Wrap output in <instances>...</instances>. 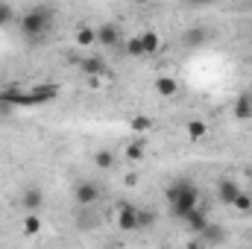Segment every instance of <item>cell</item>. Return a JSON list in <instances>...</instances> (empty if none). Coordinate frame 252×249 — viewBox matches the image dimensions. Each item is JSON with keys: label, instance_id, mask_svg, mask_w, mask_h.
<instances>
[{"label": "cell", "instance_id": "obj_7", "mask_svg": "<svg viewBox=\"0 0 252 249\" xmlns=\"http://www.w3.org/2000/svg\"><path fill=\"white\" fill-rule=\"evenodd\" d=\"M76 64H79V70H82L85 76H106V79H109V73H112V70H109V64L103 62V59H94V56L79 59Z\"/></svg>", "mask_w": 252, "mask_h": 249}, {"label": "cell", "instance_id": "obj_24", "mask_svg": "<svg viewBox=\"0 0 252 249\" xmlns=\"http://www.w3.org/2000/svg\"><path fill=\"white\" fill-rule=\"evenodd\" d=\"M103 79H106V76H88V88H91V91H100V88H103Z\"/></svg>", "mask_w": 252, "mask_h": 249}, {"label": "cell", "instance_id": "obj_18", "mask_svg": "<svg viewBox=\"0 0 252 249\" xmlns=\"http://www.w3.org/2000/svg\"><path fill=\"white\" fill-rule=\"evenodd\" d=\"M153 126H156V121L147 118V115H135V118L129 121V129H132V132H153Z\"/></svg>", "mask_w": 252, "mask_h": 249}, {"label": "cell", "instance_id": "obj_12", "mask_svg": "<svg viewBox=\"0 0 252 249\" xmlns=\"http://www.w3.org/2000/svg\"><path fill=\"white\" fill-rule=\"evenodd\" d=\"M141 47H144V56H156L158 50H161V35L156 32V30H144L141 35Z\"/></svg>", "mask_w": 252, "mask_h": 249}, {"label": "cell", "instance_id": "obj_15", "mask_svg": "<svg viewBox=\"0 0 252 249\" xmlns=\"http://www.w3.org/2000/svg\"><path fill=\"white\" fill-rule=\"evenodd\" d=\"M124 156H126V161H144V156H147V144L144 141H129L126 144V150H124Z\"/></svg>", "mask_w": 252, "mask_h": 249}, {"label": "cell", "instance_id": "obj_27", "mask_svg": "<svg viewBox=\"0 0 252 249\" xmlns=\"http://www.w3.org/2000/svg\"><path fill=\"white\" fill-rule=\"evenodd\" d=\"M124 185L135 187V185H138V173H126V176H124Z\"/></svg>", "mask_w": 252, "mask_h": 249}, {"label": "cell", "instance_id": "obj_17", "mask_svg": "<svg viewBox=\"0 0 252 249\" xmlns=\"http://www.w3.org/2000/svg\"><path fill=\"white\" fill-rule=\"evenodd\" d=\"M185 132H188V141H202L205 135H208V124L205 121H188V126H185Z\"/></svg>", "mask_w": 252, "mask_h": 249}, {"label": "cell", "instance_id": "obj_4", "mask_svg": "<svg viewBox=\"0 0 252 249\" xmlns=\"http://www.w3.org/2000/svg\"><path fill=\"white\" fill-rule=\"evenodd\" d=\"M214 190H217V202H220V205H229V208H232V202H235V196H238V193H241L244 187L238 185L235 179H229V176H223V179H217V187H214Z\"/></svg>", "mask_w": 252, "mask_h": 249}, {"label": "cell", "instance_id": "obj_3", "mask_svg": "<svg viewBox=\"0 0 252 249\" xmlns=\"http://www.w3.org/2000/svg\"><path fill=\"white\" fill-rule=\"evenodd\" d=\"M59 97V88L44 82V85H32V91H21L18 100H15V109H35V106H44V103H53Z\"/></svg>", "mask_w": 252, "mask_h": 249}, {"label": "cell", "instance_id": "obj_1", "mask_svg": "<svg viewBox=\"0 0 252 249\" xmlns=\"http://www.w3.org/2000/svg\"><path fill=\"white\" fill-rule=\"evenodd\" d=\"M164 196H167V205H170L173 217H179V220L188 214L190 208L199 205V187L193 185V182H188V179H179V182L167 185Z\"/></svg>", "mask_w": 252, "mask_h": 249}, {"label": "cell", "instance_id": "obj_11", "mask_svg": "<svg viewBox=\"0 0 252 249\" xmlns=\"http://www.w3.org/2000/svg\"><path fill=\"white\" fill-rule=\"evenodd\" d=\"M21 205L27 208V211H38L41 205H44V190L41 187H27L24 193H21Z\"/></svg>", "mask_w": 252, "mask_h": 249}, {"label": "cell", "instance_id": "obj_26", "mask_svg": "<svg viewBox=\"0 0 252 249\" xmlns=\"http://www.w3.org/2000/svg\"><path fill=\"white\" fill-rule=\"evenodd\" d=\"M188 6H193V9H202V6H211L214 0H185Z\"/></svg>", "mask_w": 252, "mask_h": 249}, {"label": "cell", "instance_id": "obj_23", "mask_svg": "<svg viewBox=\"0 0 252 249\" xmlns=\"http://www.w3.org/2000/svg\"><path fill=\"white\" fill-rule=\"evenodd\" d=\"M185 41H188L190 47H193V44H202V41H205V30H188Z\"/></svg>", "mask_w": 252, "mask_h": 249}, {"label": "cell", "instance_id": "obj_25", "mask_svg": "<svg viewBox=\"0 0 252 249\" xmlns=\"http://www.w3.org/2000/svg\"><path fill=\"white\" fill-rule=\"evenodd\" d=\"M147 223H153V214H147V211H138V226H147Z\"/></svg>", "mask_w": 252, "mask_h": 249}, {"label": "cell", "instance_id": "obj_22", "mask_svg": "<svg viewBox=\"0 0 252 249\" xmlns=\"http://www.w3.org/2000/svg\"><path fill=\"white\" fill-rule=\"evenodd\" d=\"M15 18V12H12V6L6 3V0H0V27H6L9 21Z\"/></svg>", "mask_w": 252, "mask_h": 249}, {"label": "cell", "instance_id": "obj_28", "mask_svg": "<svg viewBox=\"0 0 252 249\" xmlns=\"http://www.w3.org/2000/svg\"><path fill=\"white\" fill-rule=\"evenodd\" d=\"M135 3H138V6H147V3H150V0H135Z\"/></svg>", "mask_w": 252, "mask_h": 249}, {"label": "cell", "instance_id": "obj_13", "mask_svg": "<svg viewBox=\"0 0 252 249\" xmlns=\"http://www.w3.org/2000/svg\"><path fill=\"white\" fill-rule=\"evenodd\" d=\"M182 220L188 223L190 232H205V229H208V217H205V211H202L199 205H196V208H190V211L185 214V217H182Z\"/></svg>", "mask_w": 252, "mask_h": 249}, {"label": "cell", "instance_id": "obj_29", "mask_svg": "<svg viewBox=\"0 0 252 249\" xmlns=\"http://www.w3.org/2000/svg\"><path fill=\"white\" fill-rule=\"evenodd\" d=\"M0 88H3V82H0Z\"/></svg>", "mask_w": 252, "mask_h": 249}, {"label": "cell", "instance_id": "obj_8", "mask_svg": "<svg viewBox=\"0 0 252 249\" xmlns=\"http://www.w3.org/2000/svg\"><path fill=\"white\" fill-rule=\"evenodd\" d=\"M121 38H124V35H121V27H118V24H100V27H97V41H100L103 47H115Z\"/></svg>", "mask_w": 252, "mask_h": 249}, {"label": "cell", "instance_id": "obj_16", "mask_svg": "<svg viewBox=\"0 0 252 249\" xmlns=\"http://www.w3.org/2000/svg\"><path fill=\"white\" fill-rule=\"evenodd\" d=\"M73 41H76L79 47H91V44L97 41V30H91V27H76Z\"/></svg>", "mask_w": 252, "mask_h": 249}, {"label": "cell", "instance_id": "obj_2", "mask_svg": "<svg viewBox=\"0 0 252 249\" xmlns=\"http://www.w3.org/2000/svg\"><path fill=\"white\" fill-rule=\"evenodd\" d=\"M50 21H53V12L47 9V6H32V9H27L24 15H21V32L27 35V38H41L47 30H50Z\"/></svg>", "mask_w": 252, "mask_h": 249}, {"label": "cell", "instance_id": "obj_19", "mask_svg": "<svg viewBox=\"0 0 252 249\" xmlns=\"http://www.w3.org/2000/svg\"><path fill=\"white\" fill-rule=\"evenodd\" d=\"M94 164H97L100 170H112V167H115V153H112V150H100V153L94 156Z\"/></svg>", "mask_w": 252, "mask_h": 249}, {"label": "cell", "instance_id": "obj_10", "mask_svg": "<svg viewBox=\"0 0 252 249\" xmlns=\"http://www.w3.org/2000/svg\"><path fill=\"white\" fill-rule=\"evenodd\" d=\"M153 88H156L158 97H176L179 94V79L176 76H156Z\"/></svg>", "mask_w": 252, "mask_h": 249}, {"label": "cell", "instance_id": "obj_5", "mask_svg": "<svg viewBox=\"0 0 252 249\" xmlns=\"http://www.w3.org/2000/svg\"><path fill=\"white\" fill-rule=\"evenodd\" d=\"M118 229H124V232H138V229H141V226H138V208H135V205L124 202V205L118 208Z\"/></svg>", "mask_w": 252, "mask_h": 249}, {"label": "cell", "instance_id": "obj_6", "mask_svg": "<svg viewBox=\"0 0 252 249\" xmlns=\"http://www.w3.org/2000/svg\"><path fill=\"white\" fill-rule=\"evenodd\" d=\"M73 199L79 205H94V202H100V187L94 182H79L76 190H73Z\"/></svg>", "mask_w": 252, "mask_h": 249}, {"label": "cell", "instance_id": "obj_20", "mask_svg": "<svg viewBox=\"0 0 252 249\" xmlns=\"http://www.w3.org/2000/svg\"><path fill=\"white\" fill-rule=\"evenodd\" d=\"M232 208H235V211H241V214H247V211H252V193H247V190H241V193L235 196Z\"/></svg>", "mask_w": 252, "mask_h": 249}, {"label": "cell", "instance_id": "obj_21", "mask_svg": "<svg viewBox=\"0 0 252 249\" xmlns=\"http://www.w3.org/2000/svg\"><path fill=\"white\" fill-rule=\"evenodd\" d=\"M126 56H132V59H141L144 56V47H141V38L138 35L126 38Z\"/></svg>", "mask_w": 252, "mask_h": 249}, {"label": "cell", "instance_id": "obj_14", "mask_svg": "<svg viewBox=\"0 0 252 249\" xmlns=\"http://www.w3.org/2000/svg\"><path fill=\"white\" fill-rule=\"evenodd\" d=\"M41 217H38V211H27L24 214V220H21V232L27 235V238H32V235H38L41 232Z\"/></svg>", "mask_w": 252, "mask_h": 249}, {"label": "cell", "instance_id": "obj_9", "mask_svg": "<svg viewBox=\"0 0 252 249\" xmlns=\"http://www.w3.org/2000/svg\"><path fill=\"white\" fill-rule=\"evenodd\" d=\"M232 115H235L238 121H250L252 118V94L250 91H244V94L235 97V103H232Z\"/></svg>", "mask_w": 252, "mask_h": 249}]
</instances>
